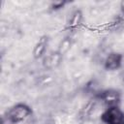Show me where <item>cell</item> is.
<instances>
[{
  "label": "cell",
  "instance_id": "obj_1",
  "mask_svg": "<svg viewBox=\"0 0 124 124\" xmlns=\"http://www.w3.org/2000/svg\"><path fill=\"white\" fill-rule=\"evenodd\" d=\"M32 113L29 106L25 104H16L12 107L7 112V119L9 122L16 124L26 120Z\"/></svg>",
  "mask_w": 124,
  "mask_h": 124
},
{
  "label": "cell",
  "instance_id": "obj_2",
  "mask_svg": "<svg viewBox=\"0 0 124 124\" xmlns=\"http://www.w3.org/2000/svg\"><path fill=\"white\" fill-rule=\"evenodd\" d=\"M105 124H124V111L118 107H108L101 115Z\"/></svg>",
  "mask_w": 124,
  "mask_h": 124
},
{
  "label": "cell",
  "instance_id": "obj_3",
  "mask_svg": "<svg viewBox=\"0 0 124 124\" xmlns=\"http://www.w3.org/2000/svg\"><path fill=\"white\" fill-rule=\"evenodd\" d=\"M121 63H122V55L118 52H111L106 57L104 65L107 70L114 71L120 68Z\"/></svg>",
  "mask_w": 124,
  "mask_h": 124
},
{
  "label": "cell",
  "instance_id": "obj_4",
  "mask_svg": "<svg viewBox=\"0 0 124 124\" xmlns=\"http://www.w3.org/2000/svg\"><path fill=\"white\" fill-rule=\"evenodd\" d=\"M101 98L105 102V104L108 106V108L118 106L117 104L119 102V94L114 90H107L103 92V94L101 95Z\"/></svg>",
  "mask_w": 124,
  "mask_h": 124
},
{
  "label": "cell",
  "instance_id": "obj_5",
  "mask_svg": "<svg viewBox=\"0 0 124 124\" xmlns=\"http://www.w3.org/2000/svg\"><path fill=\"white\" fill-rule=\"evenodd\" d=\"M46 46H47V37L44 36V37L39 39V41L37 42V44L34 46V49H33L34 57L36 59H39V58L43 57L45 52H46Z\"/></svg>",
  "mask_w": 124,
  "mask_h": 124
},
{
  "label": "cell",
  "instance_id": "obj_6",
  "mask_svg": "<svg viewBox=\"0 0 124 124\" xmlns=\"http://www.w3.org/2000/svg\"><path fill=\"white\" fill-rule=\"evenodd\" d=\"M81 20H82V14H81V12L80 11H76L72 15V16H71V18L69 20V24H68L69 28L73 29V30L78 28L80 25Z\"/></svg>",
  "mask_w": 124,
  "mask_h": 124
},
{
  "label": "cell",
  "instance_id": "obj_7",
  "mask_svg": "<svg viewBox=\"0 0 124 124\" xmlns=\"http://www.w3.org/2000/svg\"><path fill=\"white\" fill-rule=\"evenodd\" d=\"M61 56H62V54H60L58 51L55 53H51L50 55L46 56L45 59L46 66H47L49 68H53V67L57 66L61 61Z\"/></svg>",
  "mask_w": 124,
  "mask_h": 124
},
{
  "label": "cell",
  "instance_id": "obj_8",
  "mask_svg": "<svg viewBox=\"0 0 124 124\" xmlns=\"http://www.w3.org/2000/svg\"><path fill=\"white\" fill-rule=\"evenodd\" d=\"M70 46H71V43H70L69 40H67V39L63 40V41L61 42V44H60V47H59V49H58V52H59L60 54L65 53V52L70 48Z\"/></svg>",
  "mask_w": 124,
  "mask_h": 124
},
{
  "label": "cell",
  "instance_id": "obj_9",
  "mask_svg": "<svg viewBox=\"0 0 124 124\" xmlns=\"http://www.w3.org/2000/svg\"><path fill=\"white\" fill-rule=\"evenodd\" d=\"M65 4H66L65 1H54V2L51 3L50 8H51L52 10H59V9H61Z\"/></svg>",
  "mask_w": 124,
  "mask_h": 124
},
{
  "label": "cell",
  "instance_id": "obj_10",
  "mask_svg": "<svg viewBox=\"0 0 124 124\" xmlns=\"http://www.w3.org/2000/svg\"><path fill=\"white\" fill-rule=\"evenodd\" d=\"M120 9H121L122 13L124 14V1H122V2L120 3Z\"/></svg>",
  "mask_w": 124,
  "mask_h": 124
}]
</instances>
